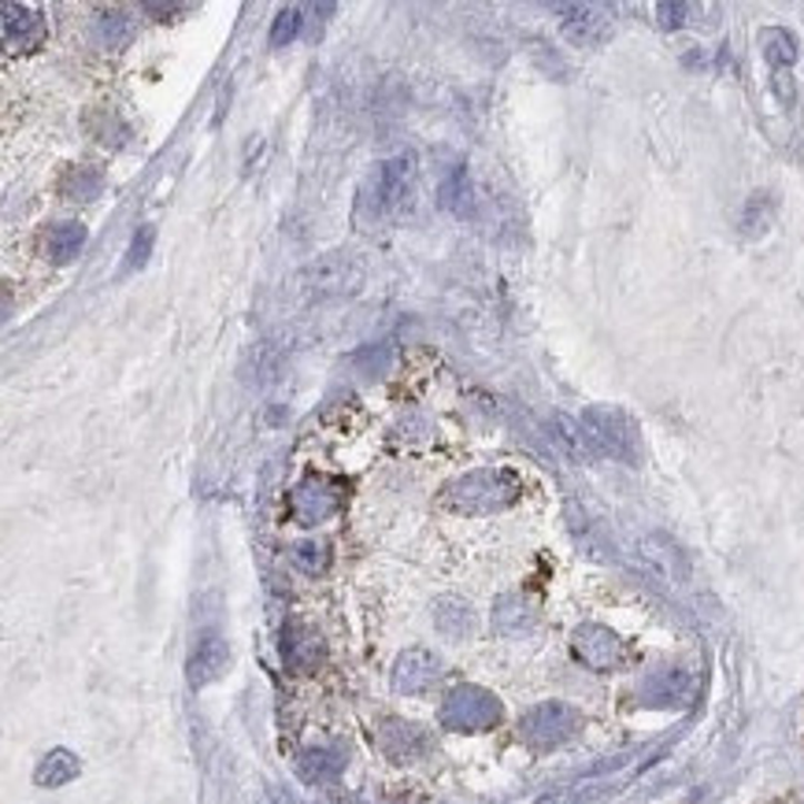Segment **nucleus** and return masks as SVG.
<instances>
[{
  "mask_svg": "<svg viewBox=\"0 0 804 804\" xmlns=\"http://www.w3.org/2000/svg\"><path fill=\"white\" fill-rule=\"evenodd\" d=\"M0 16H4V46L12 52L38 49L46 41V19L30 4H4Z\"/></svg>",
  "mask_w": 804,
  "mask_h": 804,
  "instance_id": "obj_13",
  "label": "nucleus"
},
{
  "mask_svg": "<svg viewBox=\"0 0 804 804\" xmlns=\"http://www.w3.org/2000/svg\"><path fill=\"white\" fill-rule=\"evenodd\" d=\"M693 693V679L686 671H656V675H649L642 682V690H637V697L645 704H653V708H671V704H682L690 701Z\"/></svg>",
  "mask_w": 804,
  "mask_h": 804,
  "instance_id": "obj_14",
  "label": "nucleus"
},
{
  "mask_svg": "<svg viewBox=\"0 0 804 804\" xmlns=\"http://www.w3.org/2000/svg\"><path fill=\"white\" fill-rule=\"evenodd\" d=\"M760 49H764V60H767L778 74L790 71L793 63H797V38H793L790 30H782V27L760 30Z\"/></svg>",
  "mask_w": 804,
  "mask_h": 804,
  "instance_id": "obj_20",
  "label": "nucleus"
},
{
  "mask_svg": "<svg viewBox=\"0 0 804 804\" xmlns=\"http://www.w3.org/2000/svg\"><path fill=\"white\" fill-rule=\"evenodd\" d=\"M579 726H582L579 708H571L564 701H545L523 715L520 734H523V742L534 748H556V745L571 742V737L579 734Z\"/></svg>",
  "mask_w": 804,
  "mask_h": 804,
  "instance_id": "obj_5",
  "label": "nucleus"
},
{
  "mask_svg": "<svg viewBox=\"0 0 804 804\" xmlns=\"http://www.w3.org/2000/svg\"><path fill=\"white\" fill-rule=\"evenodd\" d=\"M515 498H520V479L501 468L468 471V475L453 479L442 490V504L449 512H460V515L501 512V509H509V504H515Z\"/></svg>",
  "mask_w": 804,
  "mask_h": 804,
  "instance_id": "obj_1",
  "label": "nucleus"
},
{
  "mask_svg": "<svg viewBox=\"0 0 804 804\" xmlns=\"http://www.w3.org/2000/svg\"><path fill=\"white\" fill-rule=\"evenodd\" d=\"M442 675V664L431 649H404L393 664V690L396 693H423L434 686V679Z\"/></svg>",
  "mask_w": 804,
  "mask_h": 804,
  "instance_id": "obj_12",
  "label": "nucleus"
},
{
  "mask_svg": "<svg viewBox=\"0 0 804 804\" xmlns=\"http://www.w3.org/2000/svg\"><path fill=\"white\" fill-rule=\"evenodd\" d=\"M571 649H575V656L590 671H615L623 664L620 634L609 631V626H601V623H582L575 631V637H571Z\"/></svg>",
  "mask_w": 804,
  "mask_h": 804,
  "instance_id": "obj_7",
  "label": "nucleus"
},
{
  "mask_svg": "<svg viewBox=\"0 0 804 804\" xmlns=\"http://www.w3.org/2000/svg\"><path fill=\"white\" fill-rule=\"evenodd\" d=\"M282 660L293 671H315V664L323 660V645H319V637L308 626L290 623L282 631Z\"/></svg>",
  "mask_w": 804,
  "mask_h": 804,
  "instance_id": "obj_15",
  "label": "nucleus"
},
{
  "mask_svg": "<svg viewBox=\"0 0 804 804\" xmlns=\"http://www.w3.org/2000/svg\"><path fill=\"white\" fill-rule=\"evenodd\" d=\"M442 208L456 215H471V182L464 168H453L442 182Z\"/></svg>",
  "mask_w": 804,
  "mask_h": 804,
  "instance_id": "obj_23",
  "label": "nucleus"
},
{
  "mask_svg": "<svg viewBox=\"0 0 804 804\" xmlns=\"http://www.w3.org/2000/svg\"><path fill=\"white\" fill-rule=\"evenodd\" d=\"M412 182H415V152H396V157L382 160L379 168H374L368 185H363L360 208L371 212V219L393 215L396 208H404V201H409Z\"/></svg>",
  "mask_w": 804,
  "mask_h": 804,
  "instance_id": "obj_3",
  "label": "nucleus"
},
{
  "mask_svg": "<svg viewBox=\"0 0 804 804\" xmlns=\"http://www.w3.org/2000/svg\"><path fill=\"white\" fill-rule=\"evenodd\" d=\"M637 553H642L645 567L653 571L660 582H667V586H679V582L690 579L686 556H682V549L671 542L667 534H645L642 542H637Z\"/></svg>",
  "mask_w": 804,
  "mask_h": 804,
  "instance_id": "obj_10",
  "label": "nucleus"
},
{
  "mask_svg": "<svg viewBox=\"0 0 804 804\" xmlns=\"http://www.w3.org/2000/svg\"><path fill=\"white\" fill-rule=\"evenodd\" d=\"M152 241H157V230H152L149 223H145V227H138V234H134V241H130V252H127V271L145 268V263H149V252H152Z\"/></svg>",
  "mask_w": 804,
  "mask_h": 804,
  "instance_id": "obj_29",
  "label": "nucleus"
},
{
  "mask_svg": "<svg viewBox=\"0 0 804 804\" xmlns=\"http://www.w3.org/2000/svg\"><path fill=\"white\" fill-rule=\"evenodd\" d=\"M493 620H498L504 634H520L534 623V609L523 597H504L498 601V609H493Z\"/></svg>",
  "mask_w": 804,
  "mask_h": 804,
  "instance_id": "obj_22",
  "label": "nucleus"
},
{
  "mask_svg": "<svg viewBox=\"0 0 804 804\" xmlns=\"http://www.w3.org/2000/svg\"><path fill=\"white\" fill-rule=\"evenodd\" d=\"M130 34H134V23H130L123 12H104L97 19V38H101V46L108 49H123Z\"/></svg>",
  "mask_w": 804,
  "mask_h": 804,
  "instance_id": "obj_25",
  "label": "nucleus"
},
{
  "mask_svg": "<svg viewBox=\"0 0 804 804\" xmlns=\"http://www.w3.org/2000/svg\"><path fill=\"white\" fill-rule=\"evenodd\" d=\"M301 8H282L279 16H274V27H271V49H285L290 41L301 34Z\"/></svg>",
  "mask_w": 804,
  "mask_h": 804,
  "instance_id": "obj_27",
  "label": "nucleus"
},
{
  "mask_svg": "<svg viewBox=\"0 0 804 804\" xmlns=\"http://www.w3.org/2000/svg\"><path fill=\"white\" fill-rule=\"evenodd\" d=\"M338 767H341V760H338V756H330V753H315V756H308V760H304V775H308V778L334 775Z\"/></svg>",
  "mask_w": 804,
  "mask_h": 804,
  "instance_id": "obj_31",
  "label": "nucleus"
},
{
  "mask_svg": "<svg viewBox=\"0 0 804 804\" xmlns=\"http://www.w3.org/2000/svg\"><path fill=\"white\" fill-rule=\"evenodd\" d=\"M293 564L301 567V571H308V575H319V571H326L330 553H326V545L304 542V545H297V549H293Z\"/></svg>",
  "mask_w": 804,
  "mask_h": 804,
  "instance_id": "obj_28",
  "label": "nucleus"
},
{
  "mask_svg": "<svg viewBox=\"0 0 804 804\" xmlns=\"http://www.w3.org/2000/svg\"><path fill=\"white\" fill-rule=\"evenodd\" d=\"M360 282H363V268L356 257H349V252H330V257L315 260L312 268L304 271V290L312 293L315 301L356 293Z\"/></svg>",
  "mask_w": 804,
  "mask_h": 804,
  "instance_id": "obj_6",
  "label": "nucleus"
},
{
  "mask_svg": "<svg viewBox=\"0 0 804 804\" xmlns=\"http://www.w3.org/2000/svg\"><path fill=\"white\" fill-rule=\"evenodd\" d=\"M227 660H230V649H227L223 637H219L215 631L201 634L193 642L190 660H185V679H190V686L193 690L212 686V682L227 671Z\"/></svg>",
  "mask_w": 804,
  "mask_h": 804,
  "instance_id": "obj_11",
  "label": "nucleus"
},
{
  "mask_svg": "<svg viewBox=\"0 0 804 804\" xmlns=\"http://www.w3.org/2000/svg\"><path fill=\"white\" fill-rule=\"evenodd\" d=\"M86 227L79 223V219H68V223H57L49 230V238H46V257L57 263V268H63V263H71L74 257L82 252L86 245Z\"/></svg>",
  "mask_w": 804,
  "mask_h": 804,
  "instance_id": "obj_17",
  "label": "nucleus"
},
{
  "mask_svg": "<svg viewBox=\"0 0 804 804\" xmlns=\"http://www.w3.org/2000/svg\"><path fill=\"white\" fill-rule=\"evenodd\" d=\"M101 171L97 168H68L60 179V193L68 197V201H93L97 193H101Z\"/></svg>",
  "mask_w": 804,
  "mask_h": 804,
  "instance_id": "obj_21",
  "label": "nucleus"
},
{
  "mask_svg": "<svg viewBox=\"0 0 804 804\" xmlns=\"http://www.w3.org/2000/svg\"><path fill=\"white\" fill-rule=\"evenodd\" d=\"M79 756L68 753V748H52V753L41 760L38 771H34V782L38 786H49V790H57V786H68V782L79 778Z\"/></svg>",
  "mask_w": 804,
  "mask_h": 804,
  "instance_id": "obj_19",
  "label": "nucleus"
},
{
  "mask_svg": "<svg viewBox=\"0 0 804 804\" xmlns=\"http://www.w3.org/2000/svg\"><path fill=\"white\" fill-rule=\"evenodd\" d=\"M442 723L456 734H479L501 723V701L482 686H456L442 704Z\"/></svg>",
  "mask_w": 804,
  "mask_h": 804,
  "instance_id": "obj_4",
  "label": "nucleus"
},
{
  "mask_svg": "<svg viewBox=\"0 0 804 804\" xmlns=\"http://www.w3.org/2000/svg\"><path fill=\"white\" fill-rule=\"evenodd\" d=\"M149 16H179V12H190L185 4H145Z\"/></svg>",
  "mask_w": 804,
  "mask_h": 804,
  "instance_id": "obj_32",
  "label": "nucleus"
},
{
  "mask_svg": "<svg viewBox=\"0 0 804 804\" xmlns=\"http://www.w3.org/2000/svg\"><path fill=\"white\" fill-rule=\"evenodd\" d=\"M564 16V38L579 49H597L612 38V19L597 4H556Z\"/></svg>",
  "mask_w": 804,
  "mask_h": 804,
  "instance_id": "obj_8",
  "label": "nucleus"
},
{
  "mask_svg": "<svg viewBox=\"0 0 804 804\" xmlns=\"http://www.w3.org/2000/svg\"><path fill=\"white\" fill-rule=\"evenodd\" d=\"M438 626H442L449 637L471 634V609L460 601H438Z\"/></svg>",
  "mask_w": 804,
  "mask_h": 804,
  "instance_id": "obj_26",
  "label": "nucleus"
},
{
  "mask_svg": "<svg viewBox=\"0 0 804 804\" xmlns=\"http://www.w3.org/2000/svg\"><path fill=\"white\" fill-rule=\"evenodd\" d=\"M290 509H293L297 520L308 523V526L330 520V515L341 509V482H330V479H323V475L304 479L301 486L293 490Z\"/></svg>",
  "mask_w": 804,
  "mask_h": 804,
  "instance_id": "obj_9",
  "label": "nucleus"
},
{
  "mask_svg": "<svg viewBox=\"0 0 804 804\" xmlns=\"http://www.w3.org/2000/svg\"><path fill=\"white\" fill-rule=\"evenodd\" d=\"M656 16L664 30H679V27H690L693 16H701V8L697 4H656Z\"/></svg>",
  "mask_w": 804,
  "mask_h": 804,
  "instance_id": "obj_30",
  "label": "nucleus"
},
{
  "mask_svg": "<svg viewBox=\"0 0 804 804\" xmlns=\"http://www.w3.org/2000/svg\"><path fill=\"white\" fill-rule=\"evenodd\" d=\"M379 745L390 760H412L423 753V734L412 723H385L379 731Z\"/></svg>",
  "mask_w": 804,
  "mask_h": 804,
  "instance_id": "obj_18",
  "label": "nucleus"
},
{
  "mask_svg": "<svg viewBox=\"0 0 804 804\" xmlns=\"http://www.w3.org/2000/svg\"><path fill=\"white\" fill-rule=\"evenodd\" d=\"M579 426L586 434L593 456H612L623 464H637L642 460V442H637V426L623 409L612 404H593L579 415Z\"/></svg>",
  "mask_w": 804,
  "mask_h": 804,
  "instance_id": "obj_2",
  "label": "nucleus"
},
{
  "mask_svg": "<svg viewBox=\"0 0 804 804\" xmlns=\"http://www.w3.org/2000/svg\"><path fill=\"white\" fill-rule=\"evenodd\" d=\"M612 790H615V782L604 775V771H593L590 778L575 782V786H564V790L545 793V797L537 801V804H597V801L609 797Z\"/></svg>",
  "mask_w": 804,
  "mask_h": 804,
  "instance_id": "obj_16",
  "label": "nucleus"
},
{
  "mask_svg": "<svg viewBox=\"0 0 804 804\" xmlns=\"http://www.w3.org/2000/svg\"><path fill=\"white\" fill-rule=\"evenodd\" d=\"M553 426H556V442L567 449V456H575V460H593V449H590V442H586V434H582L579 420H567V415H556Z\"/></svg>",
  "mask_w": 804,
  "mask_h": 804,
  "instance_id": "obj_24",
  "label": "nucleus"
}]
</instances>
